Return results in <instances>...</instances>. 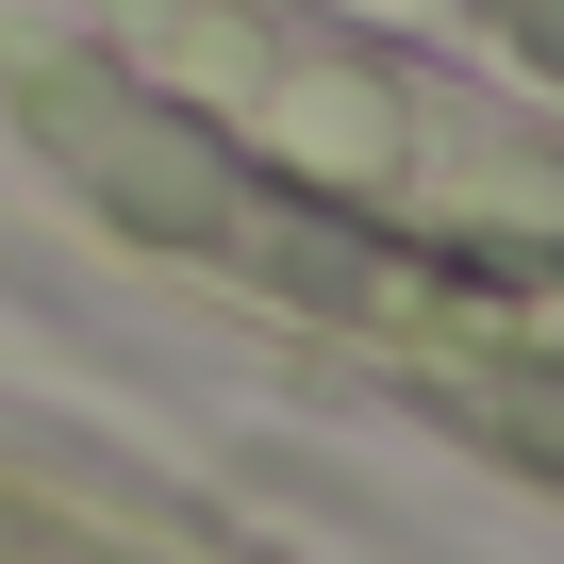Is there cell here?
Listing matches in <instances>:
<instances>
[{"instance_id":"cell-1","label":"cell","mask_w":564,"mask_h":564,"mask_svg":"<svg viewBox=\"0 0 564 564\" xmlns=\"http://www.w3.org/2000/svg\"><path fill=\"white\" fill-rule=\"evenodd\" d=\"M531 34H547V51H564V0H531Z\"/></svg>"}]
</instances>
